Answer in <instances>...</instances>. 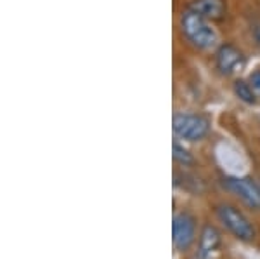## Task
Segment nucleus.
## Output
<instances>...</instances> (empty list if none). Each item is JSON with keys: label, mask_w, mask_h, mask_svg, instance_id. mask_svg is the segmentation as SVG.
<instances>
[{"label": "nucleus", "mask_w": 260, "mask_h": 259, "mask_svg": "<svg viewBox=\"0 0 260 259\" xmlns=\"http://www.w3.org/2000/svg\"><path fill=\"white\" fill-rule=\"evenodd\" d=\"M180 30L184 37L201 51H210L219 44V33L212 26L210 21L191 9L180 16Z\"/></svg>", "instance_id": "f257e3e1"}, {"label": "nucleus", "mask_w": 260, "mask_h": 259, "mask_svg": "<svg viewBox=\"0 0 260 259\" xmlns=\"http://www.w3.org/2000/svg\"><path fill=\"white\" fill-rule=\"evenodd\" d=\"M172 129L180 139L196 143L208 136L212 124L207 117L200 113H175L172 119Z\"/></svg>", "instance_id": "f03ea898"}, {"label": "nucleus", "mask_w": 260, "mask_h": 259, "mask_svg": "<svg viewBox=\"0 0 260 259\" xmlns=\"http://www.w3.org/2000/svg\"><path fill=\"white\" fill-rule=\"evenodd\" d=\"M217 216H219L220 223L224 224L228 232L233 233L238 240L241 242H253L257 237L251 221L238 207L229 206V204H219L217 206Z\"/></svg>", "instance_id": "7ed1b4c3"}, {"label": "nucleus", "mask_w": 260, "mask_h": 259, "mask_svg": "<svg viewBox=\"0 0 260 259\" xmlns=\"http://www.w3.org/2000/svg\"><path fill=\"white\" fill-rule=\"evenodd\" d=\"M196 240V218L187 211L174 216L172 223V244L177 252H186Z\"/></svg>", "instance_id": "20e7f679"}, {"label": "nucleus", "mask_w": 260, "mask_h": 259, "mask_svg": "<svg viewBox=\"0 0 260 259\" xmlns=\"http://www.w3.org/2000/svg\"><path fill=\"white\" fill-rule=\"evenodd\" d=\"M222 186L233 193L234 197H238L245 206L250 209L258 211L260 209V185L250 178H238V176H229L222 179Z\"/></svg>", "instance_id": "39448f33"}, {"label": "nucleus", "mask_w": 260, "mask_h": 259, "mask_svg": "<svg viewBox=\"0 0 260 259\" xmlns=\"http://www.w3.org/2000/svg\"><path fill=\"white\" fill-rule=\"evenodd\" d=\"M245 54H243L236 45L233 44H224L217 49L215 52V65L217 70L222 75H233L245 66Z\"/></svg>", "instance_id": "423d86ee"}, {"label": "nucleus", "mask_w": 260, "mask_h": 259, "mask_svg": "<svg viewBox=\"0 0 260 259\" xmlns=\"http://www.w3.org/2000/svg\"><path fill=\"white\" fill-rule=\"evenodd\" d=\"M222 245V233L213 224H205L200 232L198 249L192 259H213Z\"/></svg>", "instance_id": "0eeeda50"}, {"label": "nucleus", "mask_w": 260, "mask_h": 259, "mask_svg": "<svg viewBox=\"0 0 260 259\" xmlns=\"http://www.w3.org/2000/svg\"><path fill=\"white\" fill-rule=\"evenodd\" d=\"M189 9L208 21H220L225 16V0H192Z\"/></svg>", "instance_id": "6e6552de"}, {"label": "nucleus", "mask_w": 260, "mask_h": 259, "mask_svg": "<svg viewBox=\"0 0 260 259\" xmlns=\"http://www.w3.org/2000/svg\"><path fill=\"white\" fill-rule=\"evenodd\" d=\"M233 93L234 96H236L238 99H240L241 103L248 104V106H251V104L257 103V94H255V91L251 89L250 82L248 80H241V78H238V80H234L233 83Z\"/></svg>", "instance_id": "1a4fd4ad"}, {"label": "nucleus", "mask_w": 260, "mask_h": 259, "mask_svg": "<svg viewBox=\"0 0 260 259\" xmlns=\"http://www.w3.org/2000/svg\"><path fill=\"white\" fill-rule=\"evenodd\" d=\"M172 157H174V160L182 167H189L194 164V158H192L191 152L187 148H184L179 141H174V145H172Z\"/></svg>", "instance_id": "9d476101"}, {"label": "nucleus", "mask_w": 260, "mask_h": 259, "mask_svg": "<svg viewBox=\"0 0 260 259\" xmlns=\"http://www.w3.org/2000/svg\"><path fill=\"white\" fill-rule=\"evenodd\" d=\"M248 82H250L251 89L255 91V94H257V98H260V68L250 73Z\"/></svg>", "instance_id": "9b49d317"}, {"label": "nucleus", "mask_w": 260, "mask_h": 259, "mask_svg": "<svg viewBox=\"0 0 260 259\" xmlns=\"http://www.w3.org/2000/svg\"><path fill=\"white\" fill-rule=\"evenodd\" d=\"M251 33H253V39H255V44L260 47V24H255L253 28H251Z\"/></svg>", "instance_id": "f8f14e48"}]
</instances>
